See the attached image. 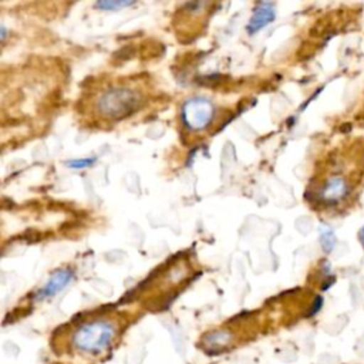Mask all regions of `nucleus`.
<instances>
[{
    "label": "nucleus",
    "instance_id": "nucleus-1",
    "mask_svg": "<svg viewBox=\"0 0 364 364\" xmlns=\"http://www.w3.org/2000/svg\"><path fill=\"white\" fill-rule=\"evenodd\" d=\"M131 321L128 313L117 311L114 307L80 314L51 333L50 351L58 360L105 363L121 346Z\"/></svg>",
    "mask_w": 364,
    "mask_h": 364
},
{
    "label": "nucleus",
    "instance_id": "nucleus-2",
    "mask_svg": "<svg viewBox=\"0 0 364 364\" xmlns=\"http://www.w3.org/2000/svg\"><path fill=\"white\" fill-rule=\"evenodd\" d=\"M141 105V97L135 90L114 87L101 94L97 101V111L109 119H122L134 114Z\"/></svg>",
    "mask_w": 364,
    "mask_h": 364
},
{
    "label": "nucleus",
    "instance_id": "nucleus-3",
    "mask_svg": "<svg viewBox=\"0 0 364 364\" xmlns=\"http://www.w3.org/2000/svg\"><path fill=\"white\" fill-rule=\"evenodd\" d=\"M215 115L213 104L203 97H193L182 105V121L186 128L200 131L206 128Z\"/></svg>",
    "mask_w": 364,
    "mask_h": 364
},
{
    "label": "nucleus",
    "instance_id": "nucleus-4",
    "mask_svg": "<svg viewBox=\"0 0 364 364\" xmlns=\"http://www.w3.org/2000/svg\"><path fill=\"white\" fill-rule=\"evenodd\" d=\"M347 195H348V182L343 176H331L323 183L321 189L317 193V199L323 205L333 206V205H337Z\"/></svg>",
    "mask_w": 364,
    "mask_h": 364
},
{
    "label": "nucleus",
    "instance_id": "nucleus-5",
    "mask_svg": "<svg viewBox=\"0 0 364 364\" xmlns=\"http://www.w3.org/2000/svg\"><path fill=\"white\" fill-rule=\"evenodd\" d=\"M276 17V9L274 4L270 1H260L256 4L253 14L247 23V33L249 34H255L257 33L260 28L266 27L269 23H272Z\"/></svg>",
    "mask_w": 364,
    "mask_h": 364
},
{
    "label": "nucleus",
    "instance_id": "nucleus-6",
    "mask_svg": "<svg viewBox=\"0 0 364 364\" xmlns=\"http://www.w3.org/2000/svg\"><path fill=\"white\" fill-rule=\"evenodd\" d=\"M71 279H73L71 269H60V270L54 272L51 274V277L48 279V282L40 290H37V293L34 294V300H43L46 297H50V296L58 293L71 282Z\"/></svg>",
    "mask_w": 364,
    "mask_h": 364
},
{
    "label": "nucleus",
    "instance_id": "nucleus-7",
    "mask_svg": "<svg viewBox=\"0 0 364 364\" xmlns=\"http://www.w3.org/2000/svg\"><path fill=\"white\" fill-rule=\"evenodd\" d=\"M320 245L324 252H331L336 245V236L328 226H321L320 229Z\"/></svg>",
    "mask_w": 364,
    "mask_h": 364
},
{
    "label": "nucleus",
    "instance_id": "nucleus-8",
    "mask_svg": "<svg viewBox=\"0 0 364 364\" xmlns=\"http://www.w3.org/2000/svg\"><path fill=\"white\" fill-rule=\"evenodd\" d=\"M134 1H125V0H98L95 3V7L101 10H117L121 7H128L132 6Z\"/></svg>",
    "mask_w": 364,
    "mask_h": 364
},
{
    "label": "nucleus",
    "instance_id": "nucleus-9",
    "mask_svg": "<svg viewBox=\"0 0 364 364\" xmlns=\"http://www.w3.org/2000/svg\"><path fill=\"white\" fill-rule=\"evenodd\" d=\"M97 161V158H78V159H71V161H67V166L73 168V169H84V168H88L91 165H94Z\"/></svg>",
    "mask_w": 364,
    "mask_h": 364
},
{
    "label": "nucleus",
    "instance_id": "nucleus-10",
    "mask_svg": "<svg viewBox=\"0 0 364 364\" xmlns=\"http://www.w3.org/2000/svg\"><path fill=\"white\" fill-rule=\"evenodd\" d=\"M48 364H84V363H75V361H70V360H58V358H54V360L48 361Z\"/></svg>",
    "mask_w": 364,
    "mask_h": 364
},
{
    "label": "nucleus",
    "instance_id": "nucleus-11",
    "mask_svg": "<svg viewBox=\"0 0 364 364\" xmlns=\"http://www.w3.org/2000/svg\"><path fill=\"white\" fill-rule=\"evenodd\" d=\"M358 240H360V243H361L363 247H364V226L358 230Z\"/></svg>",
    "mask_w": 364,
    "mask_h": 364
},
{
    "label": "nucleus",
    "instance_id": "nucleus-12",
    "mask_svg": "<svg viewBox=\"0 0 364 364\" xmlns=\"http://www.w3.org/2000/svg\"><path fill=\"white\" fill-rule=\"evenodd\" d=\"M6 36H7L6 27H4V24H1V41H4V40H6Z\"/></svg>",
    "mask_w": 364,
    "mask_h": 364
}]
</instances>
